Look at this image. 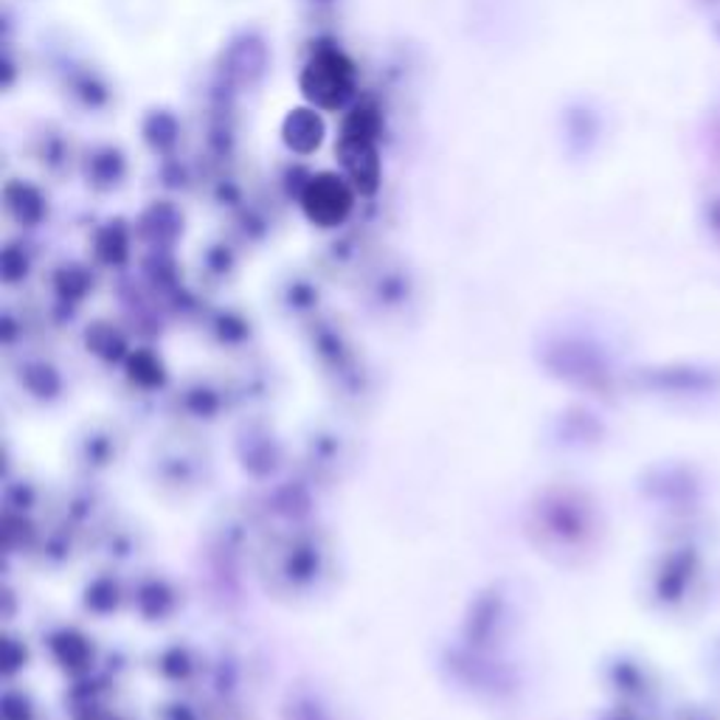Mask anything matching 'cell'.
Returning <instances> with one entry per match:
<instances>
[{
    "label": "cell",
    "mask_w": 720,
    "mask_h": 720,
    "mask_svg": "<svg viewBox=\"0 0 720 720\" xmlns=\"http://www.w3.org/2000/svg\"><path fill=\"white\" fill-rule=\"evenodd\" d=\"M712 220H715V228L720 232V200H718V205L712 209Z\"/></svg>",
    "instance_id": "cell-1"
}]
</instances>
